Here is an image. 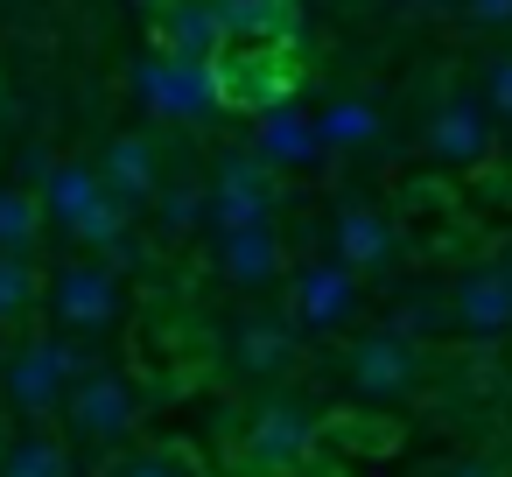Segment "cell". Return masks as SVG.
<instances>
[{
	"instance_id": "6da1fadb",
	"label": "cell",
	"mask_w": 512,
	"mask_h": 477,
	"mask_svg": "<svg viewBox=\"0 0 512 477\" xmlns=\"http://www.w3.org/2000/svg\"><path fill=\"white\" fill-rule=\"evenodd\" d=\"M134 99H141L148 113H162V120H204V113L225 106V99H218V57L197 64V57L155 50L148 64H134Z\"/></svg>"
},
{
	"instance_id": "7a4b0ae2",
	"label": "cell",
	"mask_w": 512,
	"mask_h": 477,
	"mask_svg": "<svg viewBox=\"0 0 512 477\" xmlns=\"http://www.w3.org/2000/svg\"><path fill=\"white\" fill-rule=\"evenodd\" d=\"M85 372H92V358H85L78 344H64V337H29V344L8 358V400H15L22 414H50V407H64L71 379H85Z\"/></svg>"
},
{
	"instance_id": "3957f363",
	"label": "cell",
	"mask_w": 512,
	"mask_h": 477,
	"mask_svg": "<svg viewBox=\"0 0 512 477\" xmlns=\"http://www.w3.org/2000/svg\"><path fill=\"white\" fill-rule=\"evenodd\" d=\"M239 456H246L253 477H288V470H302V463L316 456V414L295 407V400H267V407L253 414Z\"/></svg>"
},
{
	"instance_id": "277c9868",
	"label": "cell",
	"mask_w": 512,
	"mask_h": 477,
	"mask_svg": "<svg viewBox=\"0 0 512 477\" xmlns=\"http://www.w3.org/2000/svg\"><path fill=\"white\" fill-rule=\"evenodd\" d=\"M344 379H351L358 400H400L421 379V351L400 330H365V337L344 344Z\"/></svg>"
},
{
	"instance_id": "5b68a950",
	"label": "cell",
	"mask_w": 512,
	"mask_h": 477,
	"mask_svg": "<svg viewBox=\"0 0 512 477\" xmlns=\"http://www.w3.org/2000/svg\"><path fill=\"white\" fill-rule=\"evenodd\" d=\"M134 414H141L134 386H127L120 372H99V365H92L85 379H71V393H64V421H71V435H78V442H92V449L127 442Z\"/></svg>"
},
{
	"instance_id": "8992f818",
	"label": "cell",
	"mask_w": 512,
	"mask_h": 477,
	"mask_svg": "<svg viewBox=\"0 0 512 477\" xmlns=\"http://www.w3.org/2000/svg\"><path fill=\"white\" fill-rule=\"evenodd\" d=\"M50 309L64 330H106L120 323V274L106 260H71L50 274Z\"/></svg>"
},
{
	"instance_id": "52a82bcc",
	"label": "cell",
	"mask_w": 512,
	"mask_h": 477,
	"mask_svg": "<svg viewBox=\"0 0 512 477\" xmlns=\"http://www.w3.org/2000/svg\"><path fill=\"white\" fill-rule=\"evenodd\" d=\"M358 281H365V274H351L337 253L295 267V281H288V323H295V330H337V323L358 309Z\"/></svg>"
},
{
	"instance_id": "ba28073f",
	"label": "cell",
	"mask_w": 512,
	"mask_h": 477,
	"mask_svg": "<svg viewBox=\"0 0 512 477\" xmlns=\"http://www.w3.org/2000/svg\"><path fill=\"white\" fill-rule=\"evenodd\" d=\"M295 92V71L274 43H239V57L218 50V99L225 106H246V113H267Z\"/></svg>"
},
{
	"instance_id": "9c48e42d",
	"label": "cell",
	"mask_w": 512,
	"mask_h": 477,
	"mask_svg": "<svg viewBox=\"0 0 512 477\" xmlns=\"http://www.w3.org/2000/svg\"><path fill=\"white\" fill-rule=\"evenodd\" d=\"M232 225H274V176L246 148L225 155L211 176V232H232Z\"/></svg>"
},
{
	"instance_id": "30bf717a",
	"label": "cell",
	"mask_w": 512,
	"mask_h": 477,
	"mask_svg": "<svg viewBox=\"0 0 512 477\" xmlns=\"http://www.w3.org/2000/svg\"><path fill=\"white\" fill-rule=\"evenodd\" d=\"M421 141H428V155H435L442 169H484L491 148H498V134H491V106H484V99H442Z\"/></svg>"
},
{
	"instance_id": "8fae6325",
	"label": "cell",
	"mask_w": 512,
	"mask_h": 477,
	"mask_svg": "<svg viewBox=\"0 0 512 477\" xmlns=\"http://www.w3.org/2000/svg\"><path fill=\"white\" fill-rule=\"evenodd\" d=\"M449 323L470 337H505L512 330V281L498 260H477L449 281Z\"/></svg>"
},
{
	"instance_id": "7c38bea8",
	"label": "cell",
	"mask_w": 512,
	"mask_h": 477,
	"mask_svg": "<svg viewBox=\"0 0 512 477\" xmlns=\"http://www.w3.org/2000/svg\"><path fill=\"white\" fill-rule=\"evenodd\" d=\"M330 246H337V260H344L351 274H379V267L393 260L400 232H393V218L372 211V204H337V218H330Z\"/></svg>"
},
{
	"instance_id": "4fadbf2b",
	"label": "cell",
	"mask_w": 512,
	"mask_h": 477,
	"mask_svg": "<svg viewBox=\"0 0 512 477\" xmlns=\"http://www.w3.org/2000/svg\"><path fill=\"white\" fill-rule=\"evenodd\" d=\"M218 274L232 288H267L288 274V253H281V232L274 225H232L218 232Z\"/></svg>"
},
{
	"instance_id": "5bb4252c",
	"label": "cell",
	"mask_w": 512,
	"mask_h": 477,
	"mask_svg": "<svg viewBox=\"0 0 512 477\" xmlns=\"http://www.w3.org/2000/svg\"><path fill=\"white\" fill-rule=\"evenodd\" d=\"M253 155H260L267 169H309V162L323 155V134H316L309 113H295V106L281 99V106L253 113Z\"/></svg>"
},
{
	"instance_id": "9a60e30c",
	"label": "cell",
	"mask_w": 512,
	"mask_h": 477,
	"mask_svg": "<svg viewBox=\"0 0 512 477\" xmlns=\"http://www.w3.org/2000/svg\"><path fill=\"white\" fill-rule=\"evenodd\" d=\"M99 176H106V190H113L127 211H141V204L162 190L155 141H148V134H120V141H106V162H99Z\"/></svg>"
},
{
	"instance_id": "2e32d148",
	"label": "cell",
	"mask_w": 512,
	"mask_h": 477,
	"mask_svg": "<svg viewBox=\"0 0 512 477\" xmlns=\"http://www.w3.org/2000/svg\"><path fill=\"white\" fill-rule=\"evenodd\" d=\"M218 8V29H225V43H295V29H302V8L295 0H211Z\"/></svg>"
},
{
	"instance_id": "e0dca14e",
	"label": "cell",
	"mask_w": 512,
	"mask_h": 477,
	"mask_svg": "<svg viewBox=\"0 0 512 477\" xmlns=\"http://www.w3.org/2000/svg\"><path fill=\"white\" fill-rule=\"evenodd\" d=\"M232 365L246 379H281L295 365V323H274V316H246L232 330Z\"/></svg>"
},
{
	"instance_id": "ac0fdd59",
	"label": "cell",
	"mask_w": 512,
	"mask_h": 477,
	"mask_svg": "<svg viewBox=\"0 0 512 477\" xmlns=\"http://www.w3.org/2000/svg\"><path fill=\"white\" fill-rule=\"evenodd\" d=\"M36 190H43V211L71 232V225H78V218L106 197V176H99L92 162H50V176H43Z\"/></svg>"
},
{
	"instance_id": "d6986e66",
	"label": "cell",
	"mask_w": 512,
	"mask_h": 477,
	"mask_svg": "<svg viewBox=\"0 0 512 477\" xmlns=\"http://www.w3.org/2000/svg\"><path fill=\"white\" fill-rule=\"evenodd\" d=\"M155 43H162L169 57H197V64H211V57L225 50L218 8H211V0H197V8H162V29H155Z\"/></svg>"
},
{
	"instance_id": "ffe728a7",
	"label": "cell",
	"mask_w": 512,
	"mask_h": 477,
	"mask_svg": "<svg viewBox=\"0 0 512 477\" xmlns=\"http://www.w3.org/2000/svg\"><path fill=\"white\" fill-rule=\"evenodd\" d=\"M316 134H323V148H372L379 141V106L372 99H330L316 113Z\"/></svg>"
},
{
	"instance_id": "44dd1931",
	"label": "cell",
	"mask_w": 512,
	"mask_h": 477,
	"mask_svg": "<svg viewBox=\"0 0 512 477\" xmlns=\"http://www.w3.org/2000/svg\"><path fill=\"white\" fill-rule=\"evenodd\" d=\"M386 330H400L407 344H428V337L456 330V323H449V288H442V295H400V302L386 309Z\"/></svg>"
},
{
	"instance_id": "7402d4cb",
	"label": "cell",
	"mask_w": 512,
	"mask_h": 477,
	"mask_svg": "<svg viewBox=\"0 0 512 477\" xmlns=\"http://www.w3.org/2000/svg\"><path fill=\"white\" fill-rule=\"evenodd\" d=\"M43 239V204L15 183H0V253H36Z\"/></svg>"
},
{
	"instance_id": "603a6c76",
	"label": "cell",
	"mask_w": 512,
	"mask_h": 477,
	"mask_svg": "<svg viewBox=\"0 0 512 477\" xmlns=\"http://www.w3.org/2000/svg\"><path fill=\"white\" fill-rule=\"evenodd\" d=\"M0 477H71V456L50 442V435H29L0 456Z\"/></svg>"
},
{
	"instance_id": "cb8c5ba5",
	"label": "cell",
	"mask_w": 512,
	"mask_h": 477,
	"mask_svg": "<svg viewBox=\"0 0 512 477\" xmlns=\"http://www.w3.org/2000/svg\"><path fill=\"white\" fill-rule=\"evenodd\" d=\"M162 197V232L169 239H190L204 218H211V190H197V183H169V190H155Z\"/></svg>"
},
{
	"instance_id": "d4e9b609",
	"label": "cell",
	"mask_w": 512,
	"mask_h": 477,
	"mask_svg": "<svg viewBox=\"0 0 512 477\" xmlns=\"http://www.w3.org/2000/svg\"><path fill=\"white\" fill-rule=\"evenodd\" d=\"M36 309V267L29 253H0V323H15Z\"/></svg>"
},
{
	"instance_id": "484cf974",
	"label": "cell",
	"mask_w": 512,
	"mask_h": 477,
	"mask_svg": "<svg viewBox=\"0 0 512 477\" xmlns=\"http://www.w3.org/2000/svg\"><path fill=\"white\" fill-rule=\"evenodd\" d=\"M484 106H491L498 120H512V50L484 64Z\"/></svg>"
},
{
	"instance_id": "4316f807",
	"label": "cell",
	"mask_w": 512,
	"mask_h": 477,
	"mask_svg": "<svg viewBox=\"0 0 512 477\" xmlns=\"http://www.w3.org/2000/svg\"><path fill=\"white\" fill-rule=\"evenodd\" d=\"M106 477H183V463H176V456H162V449H141V456H120Z\"/></svg>"
},
{
	"instance_id": "83f0119b",
	"label": "cell",
	"mask_w": 512,
	"mask_h": 477,
	"mask_svg": "<svg viewBox=\"0 0 512 477\" xmlns=\"http://www.w3.org/2000/svg\"><path fill=\"white\" fill-rule=\"evenodd\" d=\"M456 15L470 29H512V0H456Z\"/></svg>"
},
{
	"instance_id": "f1b7e54d",
	"label": "cell",
	"mask_w": 512,
	"mask_h": 477,
	"mask_svg": "<svg viewBox=\"0 0 512 477\" xmlns=\"http://www.w3.org/2000/svg\"><path fill=\"white\" fill-rule=\"evenodd\" d=\"M435 477H505V470H498L491 456H449V463H442Z\"/></svg>"
},
{
	"instance_id": "f546056e",
	"label": "cell",
	"mask_w": 512,
	"mask_h": 477,
	"mask_svg": "<svg viewBox=\"0 0 512 477\" xmlns=\"http://www.w3.org/2000/svg\"><path fill=\"white\" fill-rule=\"evenodd\" d=\"M393 8H400V15H414V22H435V15H449V8H456V0H393Z\"/></svg>"
},
{
	"instance_id": "4dcf8cb0",
	"label": "cell",
	"mask_w": 512,
	"mask_h": 477,
	"mask_svg": "<svg viewBox=\"0 0 512 477\" xmlns=\"http://www.w3.org/2000/svg\"><path fill=\"white\" fill-rule=\"evenodd\" d=\"M498 267H505V281H512V246H505V253H498Z\"/></svg>"
}]
</instances>
